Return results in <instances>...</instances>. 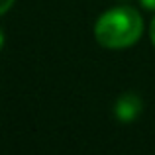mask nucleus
Segmentation results:
<instances>
[{"instance_id": "1", "label": "nucleus", "mask_w": 155, "mask_h": 155, "mask_svg": "<svg viewBox=\"0 0 155 155\" xmlns=\"http://www.w3.org/2000/svg\"><path fill=\"white\" fill-rule=\"evenodd\" d=\"M143 34V18L132 6L106 10L94 24V38L106 49L132 47Z\"/></svg>"}, {"instance_id": "2", "label": "nucleus", "mask_w": 155, "mask_h": 155, "mask_svg": "<svg viewBox=\"0 0 155 155\" xmlns=\"http://www.w3.org/2000/svg\"><path fill=\"white\" fill-rule=\"evenodd\" d=\"M141 110H143V102L140 96L136 92H124L114 104V116L124 124H130L141 114Z\"/></svg>"}, {"instance_id": "3", "label": "nucleus", "mask_w": 155, "mask_h": 155, "mask_svg": "<svg viewBox=\"0 0 155 155\" xmlns=\"http://www.w3.org/2000/svg\"><path fill=\"white\" fill-rule=\"evenodd\" d=\"M14 2H16V0H0V16L6 14V12L12 8V4H14Z\"/></svg>"}, {"instance_id": "4", "label": "nucleus", "mask_w": 155, "mask_h": 155, "mask_svg": "<svg viewBox=\"0 0 155 155\" xmlns=\"http://www.w3.org/2000/svg\"><path fill=\"white\" fill-rule=\"evenodd\" d=\"M141 4H143L147 10H155V0H141Z\"/></svg>"}, {"instance_id": "5", "label": "nucleus", "mask_w": 155, "mask_h": 155, "mask_svg": "<svg viewBox=\"0 0 155 155\" xmlns=\"http://www.w3.org/2000/svg\"><path fill=\"white\" fill-rule=\"evenodd\" d=\"M149 35H151V43L155 45V18L151 20V28H149Z\"/></svg>"}, {"instance_id": "6", "label": "nucleus", "mask_w": 155, "mask_h": 155, "mask_svg": "<svg viewBox=\"0 0 155 155\" xmlns=\"http://www.w3.org/2000/svg\"><path fill=\"white\" fill-rule=\"evenodd\" d=\"M2 47H4V31L0 30V49H2Z\"/></svg>"}]
</instances>
